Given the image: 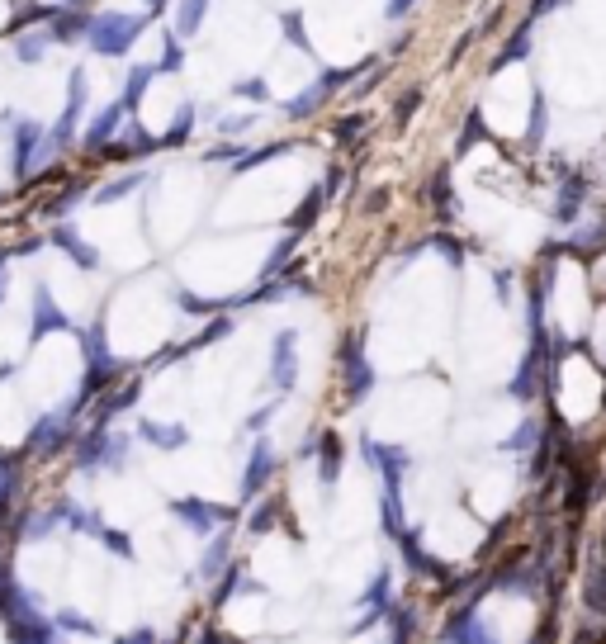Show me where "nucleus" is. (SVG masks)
<instances>
[{
    "mask_svg": "<svg viewBox=\"0 0 606 644\" xmlns=\"http://www.w3.org/2000/svg\"><path fill=\"white\" fill-rule=\"evenodd\" d=\"M545 138V100L535 95V114H531V128H526V147H540Z\"/></svg>",
    "mask_w": 606,
    "mask_h": 644,
    "instance_id": "4",
    "label": "nucleus"
},
{
    "mask_svg": "<svg viewBox=\"0 0 606 644\" xmlns=\"http://www.w3.org/2000/svg\"><path fill=\"white\" fill-rule=\"evenodd\" d=\"M337 469H341V441L327 431V436H322V483L337 479Z\"/></svg>",
    "mask_w": 606,
    "mask_h": 644,
    "instance_id": "2",
    "label": "nucleus"
},
{
    "mask_svg": "<svg viewBox=\"0 0 606 644\" xmlns=\"http://www.w3.org/2000/svg\"><path fill=\"white\" fill-rule=\"evenodd\" d=\"M199 15H204V0H185V19H180V24H185V29H195Z\"/></svg>",
    "mask_w": 606,
    "mask_h": 644,
    "instance_id": "9",
    "label": "nucleus"
},
{
    "mask_svg": "<svg viewBox=\"0 0 606 644\" xmlns=\"http://www.w3.org/2000/svg\"><path fill=\"white\" fill-rule=\"evenodd\" d=\"M479 133H483V124H479V114H469V124H464V138H460V147H455V152H469V147L479 143Z\"/></svg>",
    "mask_w": 606,
    "mask_h": 644,
    "instance_id": "7",
    "label": "nucleus"
},
{
    "mask_svg": "<svg viewBox=\"0 0 606 644\" xmlns=\"http://www.w3.org/2000/svg\"><path fill=\"white\" fill-rule=\"evenodd\" d=\"M417 105H422V90H403V95H398V109H393V119H398V124H408V114Z\"/></svg>",
    "mask_w": 606,
    "mask_h": 644,
    "instance_id": "6",
    "label": "nucleus"
},
{
    "mask_svg": "<svg viewBox=\"0 0 606 644\" xmlns=\"http://www.w3.org/2000/svg\"><path fill=\"white\" fill-rule=\"evenodd\" d=\"M588 607L602 611L606 607V564L597 573H592V583H588Z\"/></svg>",
    "mask_w": 606,
    "mask_h": 644,
    "instance_id": "5",
    "label": "nucleus"
},
{
    "mask_svg": "<svg viewBox=\"0 0 606 644\" xmlns=\"http://www.w3.org/2000/svg\"><path fill=\"white\" fill-rule=\"evenodd\" d=\"M275 379L289 389V379H294V337H280V351H275Z\"/></svg>",
    "mask_w": 606,
    "mask_h": 644,
    "instance_id": "3",
    "label": "nucleus"
},
{
    "mask_svg": "<svg viewBox=\"0 0 606 644\" xmlns=\"http://www.w3.org/2000/svg\"><path fill=\"white\" fill-rule=\"evenodd\" d=\"M412 10V0H389V19H403Z\"/></svg>",
    "mask_w": 606,
    "mask_h": 644,
    "instance_id": "10",
    "label": "nucleus"
},
{
    "mask_svg": "<svg viewBox=\"0 0 606 644\" xmlns=\"http://www.w3.org/2000/svg\"><path fill=\"white\" fill-rule=\"evenodd\" d=\"M341 81H346V76H341V72H327V76H322V81H318V86H313V90H303L299 100H289V119H308V114H313V109H318L322 100H327V95H332V90L341 86Z\"/></svg>",
    "mask_w": 606,
    "mask_h": 644,
    "instance_id": "1",
    "label": "nucleus"
},
{
    "mask_svg": "<svg viewBox=\"0 0 606 644\" xmlns=\"http://www.w3.org/2000/svg\"><path fill=\"white\" fill-rule=\"evenodd\" d=\"M360 128H365V114H351L346 124H337V138H341V143H351V138H356Z\"/></svg>",
    "mask_w": 606,
    "mask_h": 644,
    "instance_id": "8",
    "label": "nucleus"
}]
</instances>
